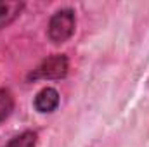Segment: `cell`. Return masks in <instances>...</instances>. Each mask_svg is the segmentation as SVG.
Returning a JSON list of instances; mask_svg holds the SVG:
<instances>
[{"label": "cell", "instance_id": "3", "mask_svg": "<svg viewBox=\"0 0 149 147\" xmlns=\"http://www.w3.org/2000/svg\"><path fill=\"white\" fill-rule=\"evenodd\" d=\"M59 102H61V97H59V92L54 87H43L33 99L35 111H38L40 114L54 112L59 107Z\"/></svg>", "mask_w": 149, "mask_h": 147}, {"label": "cell", "instance_id": "6", "mask_svg": "<svg viewBox=\"0 0 149 147\" xmlns=\"http://www.w3.org/2000/svg\"><path fill=\"white\" fill-rule=\"evenodd\" d=\"M14 111V95L9 88H0V123H3Z\"/></svg>", "mask_w": 149, "mask_h": 147}, {"label": "cell", "instance_id": "1", "mask_svg": "<svg viewBox=\"0 0 149 147\" xmlns=\"http://www.w3.org/2000/svg\"><path fill=\"white\" fill-rule=\"evenodd\" d=\"M74 28H76V16L74 10L66 7V9H59L52 14V17L49 19V26H47V37L52 43L59 45L68 42L74 35Z\"/></svg>", "mask_w": 149, "mask_h": 147}, {"label": "cell", "instance_id": "5", "mask_svg": "<svg viewBox=\"0 0 149 147\" xmlns=\"http://www.w3.org/2000/svg\"><path fill=\"white\" fill-rule=\"evenodd\" d=\"M38 144V135L37 132H31V130H26L19 135H16L14 139H10L7 142L5 147H37Z\"/></svg>", "mask_w": 149, "mask_h": 147}, {"label": "cell", "instance_id": "2", "mask_svg": "<svg viewBox=\"0 0 149 147\" xmlns=\"http://www.w3.org/2000/svg\"><path fill=\"white\" fill-rule=\"evenodd\" d=\"M70 71V61L64 54H52L45 57L30 73L28 80H61Z\"/></svg>", "mask_w": 149, "mask_h": 147}, {"label": "cell", "instance_id": "4", "mask_svg": "<svg viewBox=\"0 0 149 147\" xmlns=\"http://www.w3.org/2000/svg\"><path fill=\"white\" fill-rule=\"evenodd\" d=\"M24 2H0V30L10 26L23 12Z\"/></svg>", "mask_w": 149, "mask_h": 147}]
</instances>
